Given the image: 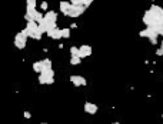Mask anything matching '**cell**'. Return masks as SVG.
<instances>
[{
  "mask_svg": "<svg viewBox=\"0 0 163 124\" xmlns=\"http://www.w3.org/2000/svg\"><path fill=\"white\" fill-rule=\"evenodd\" d=\"M80 63H82V58L79 56H72L70 57V64L72 66H79Z\"/></svg>",
  "mask_w": 163,
  "mask_h": 124,
  "instance_id": "cell-15",
  "label": "cell"
},
{
  "mask_svg": "<svg viewBox=\"0 0 163 124\" xmlns=\"http://www.w3.org/2000/svg\"><path fill=\"white\" fill-rule=\"evenodd\" d=\"M92 53H93L92 46L83 44V46H80V47H79V57H80V58L90 57V56H92Z\"/></svg>",
  "mask_w": 163,
  "mask_h": 124,
  "instance_id": "cell-8",
  "label": "cell"
},
{
  "mask_svg": "<svg viewBox=\"0 0 163 124\" xmlns=\"http://www.w3.org/2000/svg\"><path fill=\"white\" fill-rule=\"evenodd\" d=\"M23 33L30 39H34V40H40L43 36V33L39 30V24L36 21H27L26 27L23 29Z\"/></svg>",
  "mask_w": 163,
  "mask_h": 124,
  "instance_id": "cell-2",
  "label": "cell"
},
{
  "mask_svg": "<svg viewBox=\"0 0 163 124\" xmlns=\"http://www.w3.org/2000/svg\"><path fill=\"white\" fill-rule=\"evenodd\" d=\"M69 80H70V83L75 87H83V86L87 84V80L84 79L83 76H80V74H72Z\"/></svg>",
  "mask_w": 163,
  "mask_h": 124,
  "instance_id": "cell-7",
  "label": "cell"
},
{
  "mask_svg": "<svg viewBox=\"0 0 163 124\" xmlns=\"http://www.w3.org/2000/svg\"><path fill=\"white\" fill-rule=\"evenodd\" d=\"M26 7L36 9V0H26Z\"/></svg>",
  "mask_w": 163,
  "mask_h": 124,
  "instance_id": "cell-19",
  "label": "cell"
},
{
  "mask_svg": "<svg viewBox=\"0 0 163 124\" xmlns=\"http://www.w3.org/2000/svg\"><path fill=\"white\" fill-rule=\"evenodd\" d=\"M26 44H27V36H26V34L23 33V30H21V32H19V33L14 36V46H16L19 50H23L26 47Z\"/></svg>",
  "mask_w": 163,
  "mask_h": 124,
  "instance_id": "cell-6",
  "label": "cell"
},
{
  "mask_svg": "<svg viewBox=\"0 0 163 124\" xmlns=\"http://www.w3.org/2000/svg\"><path fill=\"white\" fill-rule=\"evenodd\" d=\"M23 116H25V118H30V117H32V114H30L29 111H25V114H23Z\"/></svg>",
  "mask_w": 163,
  "mask_h": 124,
  "instance_id": "cell-25",
  "label": "cell"
},
{
  "mask_svg": "<svg viewBox=\"0 0 163 124\" xmlns=\"http://www.w3.org/2000/svg\"><path fill=\"white\" fill-rule=\"evenodd\" d=\"M33 70L36 71L37 74L42 73V60H40V62H34L33 63Z\"/></svg>",
  "mask_w": 163,
  "mask_h": 124,
  "instance_id": "cell-16",
  "label": "cell"
},
{
  "mask_svg": "<svg viewBox=\"0 0 163 124\" xmlns=\"http://www.w3.org/2000/svg\"><path fill=\"white\" fill-rule=\"evenodd\" d=\"M93 2H95V0H83V2H82V4H83L84 7H89V6H90Z\"/></svg>",
  "mask_w": 163,
  "mask_h": 124,
  "instance_id": "cell-22",
  "label": "cell"
},
{
  "mask_svg": "<svg viewBox=\"0 0 163 124\" xmlns=\"http://www.w3.org/2000/svg\"><path fill=\"white\" fill-rule=\"evenodd\" d=\"M45 19H46V20H50V21H54V23H56V21H57V13L53 12V10H49V12L45 14Z\"/></svg>",
  "mask_w": 163,
  "mask_h": 124,
  "instance_id": "cell-13",
  "label": "cell"
},
{
  "mask_svg": "<svg viewBox=\"0 0 163 124\" xmlns=\"http://www.w3.org/2000/svg\"><path fill=\"white\" fill-rule=\"evenodd\" d=\"M142 21L146 27H157L163 26V9L157 4H152L146 12L143 13Z\"/></svg>",
  "mask_w": 163,
  "mask_h": 124,
  "instance_id": "cell-1",
  "label": "cell"
},
{
  "mask_svg": "<svg viewBox=\"0 0 163 124\" xmlns=\"http://www.w3.org/2000/svg\"><path fill=\"white\" fill-rule=\"evenodd\" d=\"M112 124H120V123H119V121H114V123H112Z\"/></svg>",
  "mask_w": 163,
  "mask_h": 124,
  "instance_id": "cell-26",
  "label": "cell"
},
{
  "mask_svg": "<svg viewBox=\"0 0 163 124\" xmlns=\"http://www.w3.org/2000/svg\"><path fill=\"white\" fill-rule=\"evenodd\" d=\"M37 13L36 9H30V7H26V14H25V19L26 21H33L34 19V14Z\"/></svg>",
  "mask_w": 163,
  "mask_h": 124,
  "instance_id": "cell-11",
  "label": "cell"
},
{
  "mask_svg": "<svg viewBox=\"0 0 163 124\" xmlns=\"http://www.w3.org/2000/svg\"><path fill=\"white\" fill-rule=\"evenodd\" d=\"M86 10H87V7H84V6H76V4H72L70 9H69V12L66 13V16L67 17H79V16H82Z\"/></svg>",
  "mask_w": 163,
  "mask_h": 124,
  "instance_id": "cell-5",
  "label": "cell"
},
{
  "mask_svg": "<svg viewBox=\"0 0 163 124\" xmlns=\"http://www.w3.org/2000/svg\"><path fill=\"white\" fill-rule=\"evenodd\" d=\"M152 2H155V0H152Z\"/></svg>",
  "mask_w": 163,
  "mask_h": 124,
  "instance_id": "cell-28",
  "label": "cell"
},
{
  "mask_svg": "<svg viewBox=\"0 0 163 124\" xmlns=\"http://www.w3.org/2000/svg\"><path fill=\"white\" fill-rule=\"evenodd\" d=\"M70 6H72V3L70 2H66V0H62V2L59 3V9H60V12H62L64 16H66V13L69 12Z\"/></svg>",
  "mask_w": 163,
  "mask_h": 124,
  "instance_id": "cell-12",
  "label": "cell"
},
{
  "mask_svg": "<svg viewBox=\"0 0 163 124\" xmlns=\"http://www.w3.org/2000/svg\"><path fill=\"white\" fill-rule=\"evenodd\" d=\"M42 124H47V123H42Z\"/></svg>",
  "mask_w": 163,
  "mask_h": 124,
  "instance_id": "cell-27",
  "label": "cell"
},
{
  "mask_svg": "<svg viewBox=\"0 0 163 124\" xmlns=\"http://www.w3.org/2000/svg\"><path fill=\"white\" fill-rule=\"evenodd\" d=\"M139 36L142 39H147L152 44H157L159 34L156 33V30L153 29V27H146V29H143L142 32H139Z\"/></svg>",
  "mask_w": 163,
  "mask_h": 124,
  "instance_id": "cell-3",
  "label": "cell"
},
{
  "mask_svg": "<svg viewBox=\"0 0 163 124\" xmlns=\"http://www.w3.org/2000/svg\"><path fill=\"white\" fill-rule=\"evenodd\" d=\"M70 56H79V47L72 46L70 47Z\"/></svg>",
  "mask_w": 163,
  "mask_h": 124,
  "instance_id": "cell-20",
  "label": "cell"
},
{
  "mask_svg": "<svg viewBox=\"0 0 163 124\" xmlns=\"http://www.w3.org/2000/svg\"><path fill=\"white\" fill-rule=\"evenodd\" d=\"M43 17H45V14H43L42 12H37V13H36V14H34V19H33V21H36V23H37V24H39V23H40V21L43 20Z\"/></svg>",
  "mask_w": 163,
  "mask_h": 124,
  "instance_id": "cell-17",
  "label": "cell"
},
{
  "mask_svg": "<svg viewBox=\"0 0 163 124\" xmlns=\"http://www.w3.org/2000/svg\"><path fill=\"white\" fill-rule=\"evenodd\" d=\"M39 83L42 86H46V84H53L54 83V70H45L39 74Z\"/></svg>",
  "mask_w": 163,
  "mask_h": 124,
  "instance_id": "cell-4",
  "label": "cell"
},
{
  "mask_svg": "<svg viewBox=\"0 0 163 124\" xmlns=\"http://www.w3.org/2000/svg\"><path fill=\"white\" fill-rule=\"evenodd\" d=\"M69 2H70L72 4H76V6H83V4H82L83 0H69Z\"/></svg>",
  "mask_w": 163,
  "mask_h": 124,
  "instance_id": "cell-23",
  "label": "cell"
},
{
  "mask_svg": "<svg viewBox=\"0 0 163 124\" xmlns=\"http://www.w3.org/2000/svg\"><path fill=\"white\" fill-rule=\"evenodd\" d=\"M47 7H49L47 2H42V3H40V9H42V10H47Z\"/></svg>",
  "mask_w": 163,
  "mask_h": 124,
  "instance_id": "cell-24",
  "label": "cell"
},
{
  "mask_svg": "<svg viewBox=\"0 0 163 124\" xmlns=\"http://www.w3.org/2000/svg\"><path fill=\"white\" fill-rule=\"evenodd\" d=\"M46 34H47V36H49L50 39H53V40H60V39H62V29H59L57 26H56L54 29L49 30Z\"/></svg>",
  "mask_w": 163,
  "mask_h": 124,
  "instance_id": "cell-10",
  "label": "cell"
},
{
  "mask_svg": "<svg viewBox=\"0 0 163 124\" xmlns=\"http://www.w3.org/2000/svg\"><path fill=\"white\" fill-rule=\"evenodd\" d=\"M156 56H160V57H163V40L160 41V47L156 50Z\"/></svg>",
  "mask_w": 163,
  "mask_h": 124,
  "instance_id": "cell-21",
  "label": "cell"
},
{
  "mask_svg": "<svg viewBox=\"0 0 163 124\" xmlns=\"http://www.w3.org/2000/svg\"><path fill=\"white\" fill-rule=\"evenodd\" d=\"M70 37V29H62V39Z\"/></svg>",
  "mask_w": 163,
  "mask_h": 124,
  "instance_id": "cell-18",
  "label": "cell"
},
{
  "mask_svg": "<svg viewBox=\"0 0 163 124\" xmlns=\"http://www.w3.org/2000/svg\"><path fill=\"white\" fill-rule=\"evenodd\" d=\"M52 69V60L50 58H43L42 60V71L50 70Z\"/></svg>",
  "mask_w": 163,
  "mask_h": 124,
  "instance_id": "cell-14",
  "label": "cell"
},
{
  "mask_svg": "<svg viewBox=\"0 0 163 124\" xmlns=\"http://www.w3.org/2000/svg\"><path fill=\"white\" fill-rule=\"evenodd\" d=\"M83 108H84V113H87V114H90V116H93V114H96V113L99 111L97 104L90 103V101H86L84 106H83Z\"/></svg>",
  "mask_w": 163,
  "mask_h": 124,
  "instance_id": "cell-9",
  "label": "cell"
}]
</instances>
